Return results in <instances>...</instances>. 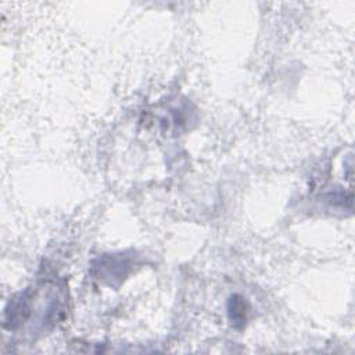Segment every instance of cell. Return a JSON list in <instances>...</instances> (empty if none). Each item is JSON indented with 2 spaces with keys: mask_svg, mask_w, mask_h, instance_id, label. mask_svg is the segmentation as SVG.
<instances>
[{
  "mask_svg": "<svg viewBox=\"0 0 355 355\" xmlns=\"http://www.w3.org/2000/svg\"><path fill=\"white\" fill-rule=\"evenodd\" d=\"M229 319L233 323L234 327L242 329L247 321V303L246 300L239 296V294H234L230 297L229 300Z\"/></svg>",
  "mask_w": 355,
  "mask_h": 355,
  "instance_id": "obj_2",
  "label": "cell"
},
{
  "mask_svg": "<svg viewBox=\"0 0 355 355\" xmlns=\"http://www.w3.org/2000/svg\"><path fill=\"white\" fill-rule=\"evenodd\" d=\"M93 267L99 271V279L108 281V283L111 285L114 279L125 278L130 272L131 265L121 257H104L101 260H97V265L94 264Z\"/></svg>",
  "mask_w": 355,
  "mask_h": 355,
  "instance_id": "obj_1",
  "label": "cell"
}]
</instances>
